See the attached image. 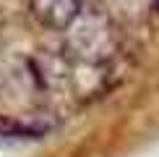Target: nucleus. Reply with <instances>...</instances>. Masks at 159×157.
I'll list each match as a JSON object with an SVG mask.
<instances>
[{
    "label": "nucleus",
    "instance_id": "obj_2",
    "mask_svg": "<svg viewBox=\"0 0 159 157\" xmlns=\"http://www.w3.org/2000/svg\"><path fill=\"white\" fill-rule=\"evenodd\" d=\"M31 16L44 29L52 31H68L73 21L81 16L84 5L81 0H31Z\"/></svg>",
    "mask_w": 159,
    "mask_h": 157
},
{
    "label": "nucleus",
    "instance_id": "obj_3",
    "mask_svg": "<svg viewBox=\"0 0 159 157\" xmlns=\"http://www.w3.org/2000/svg\"><path fill=\"white\" fill-rule=\"evenodd\" d=\"M57 121L50 113H21V115H3L0 118V134L3 136H18V139H42Z\"/></svg>",
    "mask_w": 159,
    "mask_h": 157
},
{
    "label": "nucleus",
    "instance_id": "obj_1",
    "mask_svg": "<svg viewBox=\"0 0 159 157\" xmlns=\"http://www.w3.org/2000/svg\"><path fill=\"white\" fill-rule=\"evenodd\" d=\"M120 47V37H117L115 26L107 16L102 13H84L73 21L68 29L65 39V50L84 63H107Z\"/></svg>",
    "mask_w": 159,
    "mask_h": 157
}]
</instances>
